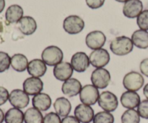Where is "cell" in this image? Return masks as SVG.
<instances>
[{"instance_id": "12", "label": "cell", "mask_w": 148, "mask_h": 123, "mask_svg": "<svg viewBox=\"0 0 148 123\" xmlns=\"http://www.w3.org/2000/svg\"><path fill=\"white\" fill-rule=\"evenodd\" d=\"M23 88L24 92L29 96H35L41 93L43 89V83L40 78L30 76L24 81Z\"/></svg>"}, {"instance_id": "11", "label": "cell", "mask_w": 148, "mask_h": 123, "mask_svg": "<svg viewBox=\"0 0 148 123\" xmlns=\"http://www.w3.org/2000/svg\"><path fill=\"white\" fill-rule=\"evenodd\" d=\"M71 65L74 71L78 73L85 72L89 68L90 60L89 56L84 52H77L71 58Z\"/></svg>"}, {"instance_id": "30", "label": "cell", "mask_w": 148, "mask_h": 123, "mask_svg": "<svg viewBox=\"0 0 148 123\" xmlns=\"http://www.w3.org/2000/svg\"><path fill=\"white\" fill-rule=\"evenodd\" d=\"M137 23L140 30H148V10L142 12L137 17Z\"/></svg>"}, {"instance_id": "14", "label": "cell", "mask_w": 148, "mask_h": 123, "mask_svg": "<svg viewBox=\"0 0 148 123\" xmlns=\"http://www.w3.org/2000/svg\"><path fill=\"white\" fill-rule=\"evenodd\" d=\"M74 115L81 123H90L93 120L95 116L93 109L89 105L82 103L75 107Z\"/></svg>"}, {"instance_id": "29", "label": "cell", "mask_w": 148, "mask_h": 123, "mask_svg": "<svg viewBox=\"0 0 148 123\" xmlns=\"http://www.w3.org/2000/svg\"><path fill=\"white\" fill-rule=\"evenodd\" d=\"M11 66V57L8 53L0 51V73L6 71Z\"/></svg>"}, {"instance_id": "15", "label": "cell", "mask_w": 148, "mask_h": 123, "mask_svg": "<svg viewBox=\"0 0 148 123\" xmlns=\"http://www.w3.org/2000/svg\"><path fill=\"white\" fill-rule=\"evenodd\" d=\"M143 4L140 0H128L123 7V14L126 17L134 19L143 12Z\"/></svg>"}, {"instance_id": "34", "label": "cell", "mask_w": 148, "mask_h": 123, "mask_svg": "<svg viewBox=\"0 0 148 123\" xmlns=\"http://www.w3.org/2000/svg\"><path fill=\"white\" fill-rule=\"evenodd\" d=\"M9 94L8 90L3 86H0V106L4 105L7 100H9Z\"/></svg>"}, {"instance_id": "17", "label": "cell", "mask_w": 148, "mask_h": 123, "mask_svg": "<svg viewBox=\"0 0 148 123\" xmlns=\"http://www.w3.org/2000/svg\"><path fill=\"white\" fill-rule=\"evenodd\" d=\"M27 73L33 77L40 78L46 74L47 71V65L43 60L36 58L30 60L27 69Z\"/></svg>"}, {"instance_id": "8", "label": "cell", "mask_w": 148, "mask_h": 123, "mask_svg": "<svg viewBox=\"0 0 148 123\" xmlns=\"http://www.w3.org/2000/svg\"><path fill=\"white\" fill-rule=\"evenodd\" d=\"M110 54L103 48L97 49L91 52L89 56L90 63L96 69L104 68L110 62Z\"/></svg>"}, {"instance_id": "26", "label": "cell", "mask_w": 148, "mask_h": 123, "mask_svg": "<svg viewBox=\"0 0 148 123\" xmlns=\"http://www.w3.org/2000/svg\"><path fill=\"white\" fill-rule=\"evenodd\" d=\"M43 120L41 112L35 107L28 108L24 112V122L25 123H42Z\"/></svg>"}, {"instance_id": "13", "label": "cell", "mask_w": 148, "mask_h": 123, "mask_svg": "<svg viewBox=\"0 0 148 123\" xmlns=\"http://www.w3.org/2000/svg\"><path fill=\"white\" fill-rule=\"evenodd\" d=\"M73 72L74 69L71 63L64 61L55 66L53 70L54 77L60 82H65L70 79Z\"/></svg>"}, {"instance_id": "7", "label": "cell", "mask_w": 148, "mask_h": 123, "mask_svg": "<svg viewBox=\"0 0 148 123\" xmlns=\"http://www.w3.org/2000/svg\"><path fill=\"white\" fill-rule=\"evenodd\" d=\"M85 27V22L77 15L66 17L63 22V28L69 35H77L81 33Z\"/></svg>"}, {"instance_id": "27", "label": "cell", "mask_w": 148, "mask_h": 123, "mask_svg": "<svg viewBox=\"0 0 148 123\" xmlns=\"http://www.w3.org/2000/svg\"><path fill=\"white\" fill-rule=\"evenodd\" d=\"M121 123H140V116L134 109H127L121 118Z\"/></svg>"}, {"instance_id": "10", "label": "cell", "mask_w": 148, "mask_h": 123, "mask_svg": "<svg viewBox=\"0 0 148 123\" xmlns=\"http://www.w3.org/2000/svg\"><path fill=\"white\" fill-rule=\"evenodd\" d=\"M106 41V37L103 32L99 30H94L87 35L85 37L86 46L90 49L95 50L102 48Z\"/></svg>"}, {"instance_id": "1", "label": "cell", "mask_w": 148, "mask_h": 123, "mask_svg": "<svg viewBox=\"0 0 148 123\" xmlns=\"http://www.w3.org/2000/svg\"><path fill=\"white\" fill-rule=\"evenodd\" d=\"M134 48L131 38L126 36H119L114 38L110 44V49L114 54L119 56H127Z\"/></svg>"}, {"instance_id": "39", "label": "cell", "mask_w": 148, "mask_h": 123, "mask_svg": "<svg viewBox=\"0 0 148 123\" xmlns=\"http://www.w3.org/2000/svg\"><path fill=\"white\" fill-rule=\"evenodd\" d=\"M4 121V114L2 109H0V123H3Z\"/></svg>"}, {"instance_id": "6", "label": "cell", "mask_w": 148, "mask_h": 123, "mask_svg": "<svg viewBox=\"0 0 148 123\" xmlns=\"http://www.w3.org/2000/svg\"><path fill=\"white\" fill-rule=\"evenodd\" d=\"M98 104L103 111L112 112L117 109L119 101L117 96L109 91H105L100 94Z\"/></svg>"}, {"instance_id": "3", "label": "cell", "mask_w": 148, "mask_h": 123, "mask_svg": "<svg viewBox=\"0 0 148 123\" xmlns=\"http://www.w3.org/2000/svg\"><path fill=\"white\" fill-rule=\"evenodd\" d=\"M144 77L137 71L129 72L123 79V86L127 91L137 92L144 86Z\"/></svg>"}, {"instance_id": "25", "label": "cell", "mask_w": 148, "mask_h": 123, "mask_svg": "<svg viewBox=\"0 0 148 123\" xmlns=\"http://www.w3.org/2000/svg\"><path fill=\"white\" fill-rule=\"evenodd\" d=\"M4 122L5 123H23L24 113L20 109L10 108L4 115Z\"/></svg>"}, {"instance_id": "40", "label": "cell", "mask_w": 148, "mask_h": 123, "mask_svg": "<svg viewBox=\"0 0 148 123\" xmlns=\"http://www.w3.org/2000/svg\"><path fill=\"white\" fill-rule=\"evenodd\" d=\"M116 1H118V2H124V3H125L126 2V1H128V0H116Z\"/></svg>"}, {"instance_id": "20", "label": "cell", "mask_w": 148, "mask_h": 123, "mask_svg": "<svg viewBox=\"0 0 148 123\" xmlns=\"http://www.w3.org/2000/svg\"><path fill=\"white\" fill-rule=\"evenodd\" d=\"M20 31L25 35H31L37 29L36 21L30 16H25L17 22Z\"/></svg>"}, {"instance_id": "32", "label": "cell", "mask_w": 148, "mask_h": 123, "mask_svg": "<svg viewBox=\"0 0 148 123\" xmlns=\"http://www.w3.org/2000/svg\"><path fill=\"white\" fill-rule=\"evenodd\" d=\"M60 118L61 117L56 112H51L43 117L42 123H62V120Z\"/></svg>"}, {"instance_id": "33", "label": "cell", "mask_w": 148, "mask_h": 123, "mask_svg": "<svg viewBox=\"0 0 148 123\" xmlns=\"http://www.w3.org/2000/svg\"><path fill=\"white\" fill-rule=\"evenodd\" d=\"M85 1L88 7L92 10L101 8L105 3V0H85Z\"/></svg>"}, {"instance_id": "2", "label": "cell", "mask_w": 148, "mask_h": 123, "mask_svg": "<svg viewBox=\"0 0 148 123\" xmlns=\"http://www.w3.org/2000/svg\"><path fill=\"white\" fill-rule=\"evenodd\" d=\"M41 58L47 66H55L63 61L64 53L62 49L57 46H50L43 50Z\"/></svg>"}, {"instance_id": "24", "label": "cell", "mask_w": 148, "mask_h": 123, "mask_svg": "<svg viewBox=\"0 0 148 123\" xmlns=\"http://www.w3.org/2000/svg\"><path fill=\"white\" fill-rule=\"evenodd\" d=\"M28 63L27 58L21 53H17L11 57L12 68L17 72H23L27 70Z\"/></svg>"}, {"instance_id": "38", "label": "cell", "mask_w": 148, "mask_h": 123, "mask_svg": "<svg viewBox=\"0 0 148 123\" xmlns=\"http://www.w3.org/2000/svg\"><path fill=\"white\" fill-rule=\"evenodd\" d=\"M5 7V0H0V13L2 12Z\"/></svg>"}, {"instance_id": "23", "label": "cell", "mask_w": 148, "mask_h": 123, "mask_svg": "<svg viewBox=\"0 0 148 123\" xmlns=\"http://www.w3.org/2000/svg\"><path fill=\"white\" fill-rule=\"evenodd\" d=\"M5 17L9 23H17L23 17V9L17 4L10 6L6 11Z\"/></svg>"}, {"instance_id": "19", "label": "cell", "mask_w": 148, "mask_h": 123, "mask_svg": "<svg viewBox=\"0 0 148 123\" xmlns=\"http://www.w3.org/2000/svg\"><path fill=\"white\" fill-rule=\"evenodd\" d=\"M52 100L51 96L46 93H39L33 96L32 105L40 112H46L51 107Z\"/></svg>"}, {"instance_id": "5", "label": "cell", "mask_w": 148, "mask_h": 123, "mask_svg": "<svg viewBox=\"0 0 148 123\" xmlns=\"http://www.w3.org/2000/svg\"><path fill=\"white\" fill-rule=\"evenodd\" d=\"M79 100L82 104L92 106L98 102L100 93L98 88L92 84H87L82 86L79 93Z\"/></svg>"}, {"instance_id": "31", "label": "cell", "mask_w": 148, "mask_h": 123, "mask_svg": "<svg viewBox=\"0 0 148 123\" xmlns=\"http://www.w3.org/2000/svg\"><path fill=\"white\" fill-rule=\"evenodd\" d=\"M137 111L140 118L148 120V99H145L140 102V105L137 107Z\"/></svg>"}, {"instance_id": "4", "label": "cell", "mask_w": 148, "mask_h": 123, "mask_svg": "<svg viewBox=\"0 0 148 123\" xmlns=\"http://www.w3.org/2000/svg\"><path fill=\"white\" fill-rule=\"evenodd\" d=\"M111 79L110 72L104 68L95 69L90 76L92 84L98 89H106L109 85Z\"/></svg>"}, {"instance_id": "36", "label": "cell", "mask_w": 148, "mask_h": 123, "mask_svg": "<svg viewBox=\"0 0 148 123\" xmlns=\"http://www.w3.org/2000/svg\"><path fill=\"white\" fill-rule=\"evenodd\" d=\"M62 123H81L76 118L75 116H72V115H68V116L63 118L62 120Z\"/></svg>"}, {"instance_id": "21", "label": "cell", "mask_w": 148, "mask_h": 123, "mask_svg": "<svg viewBox=\"0 0 148 123\" xmlns=\"http://www.w3.org/2000/svg\"><path fill=\"white\" fill-rule=\"evenodd\" d=\"M55 112L62 118L68 116L72 110V105L67 98L59 97L53 103Z\"/></svg>"}, {"instance_id": "16", "label": "cell", "mask_w": 148, "mask_h": 123, "mask_svg": "<svg viewBox=\"0 0 148 123\" xmlns=\"http://www.w3.org/2000/svg\"><path fill=\"white\" fill-rule=\"evenodd\" d=\"M82 88V84L78 79L70 78L64 82L62 86V92L68 97H73L79 94Z\"/></svg>"}, {"instance_id": "28", "label": "cell", "mask_w": 148, "mask_h": 123, "mask_svg": "<svg viewBox=\"0 0 148 123\" xmlns=\"http://www.w3.org/2000/svg\"><path fill=\"white\" fill-rule=\"evenodd\" d=\"M92 122L93 123H114V117L111 112L101 111L95 114Z\"/></svg>"}, {"instance_id": "37", "label": "cell", "mask_w": 148, "mask_h": 123, "mask_svg": "<svg viewBox=\"0 0 148 123\" xmlns=\"http://www.w3.org/2000/svg\"><path fill=\"white\" fill-rule=\"evenodd\" d=\"M143 94L147 98V99H148V83L144 86V89H143Z\"/></svg>"}, {"instance_id": "22", "label": "cell", "mask_w": 148, "mask_h": 123, "mask_svg": "<svg viewBox=\"0 0 148 123\" xmlns=\"http://www.w3.org/2000/svg\"><path fill=\"white\" fill-rule=\"evenodd\" d=\"M131 39L134 46L138 48H148V32L146 30H136L132 35Z\"/></svg>"}, {"instance_id": "18", "label": "cell", "mask_w": 148, "mask_h": 123, "mask_svg": "<svg viewBox=\"0 0 148 123\" xmlns=\"http://www.w3.org/2000/svg\"><path fill=\"white\" fill-rule=\"evenodd\" d=\"M121 105L127 109H134L140 105V96L136 92L126 91L121 94L120 98Z\"/></svg>"}, {"instance_id": "9", "label": "cell", "mask_w": 148, "mask_h": 123, "mask_svg": "<svg viewBox=\"0 0 148 123\" xmlns=\"http://www.w3.org/2000/svg\"><path fill=\"white\" fill-rule=\"evenodd\" d=\"M9 102L13 107L17 109H24L27 107L30 102V97L27 94L21 89H14L12 91L9 96Z\"/></svg>"}, {"instance_id": "35", "label": "cell", "mask_w": 148, "mask_h": 123, "mask_svg": "<svg viewBox=\"0 0 148 123\" xmlns=\"http://www.w3.org/2000/svg\"><path fill=\"white\" fill-rule=\"evenodd\" d=\"M140 70L142 74L148 77V58L142 60L140 64Z\"/></svg>"}]
</instances>
